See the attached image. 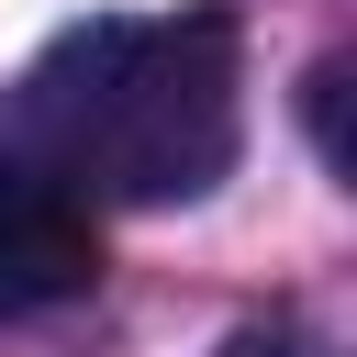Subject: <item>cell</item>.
I'll list each match as a JSON object with an SVG mask.
<instances>
[{
    "label": "cell",
    "mask_w": 357,
    "mask_h": 357,
    "mask_svg": "<svg viewBox=\"0 0 357 357\" xmlns=\"http://www.w3.org/2000/svg\"><path fill=\"white\" fill-rule=\"evenodd\" d=\"M245 145V45L223 11L78 22L56 33L0 112V156L45 167L78 201H201Z\"/></svg>",
    "instance_id": "cell-1"
},
{
    "label": "cell",
    "mask_w": 357,
    "mask_h": 357,
    "mask_svg": "<svg viewBox=\"0 0 357 357\" xmlns=\"http://www.w3.org/2000/svg\"><path fill=\"white\" fill-rule=\"evenodd\" d=\"M100 279V223L78 190H56L45 167L0 156V324L22 312H56Z\"/></svg>",
    "instance_id": "cell-2"
},
{
    "label": "cell",
    "mask_w": 357,
    "mask_h": 357,
    "mask_svg": "<svg viewBox=\"0 0 357 357\" xmlns=\"http://www.w3.org/2000/svg\"><path fill=\"white\" fill-rule=\"evenodd\" d=\"M223 357H301V346H279V335H234Z\"/></svg>",
    "instance_id": "cell-3"
}]
</instances>
